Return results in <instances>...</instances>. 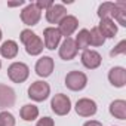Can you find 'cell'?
Here are the masks:
<instances>
[{
    "label": "cell",
    "instance_id": "cell-1",
    "mask_svg": "<svg viewBox=\"0 0 126 126\" xmlns=\"http://www.w3.org/2000/svg\"><path fill=\"white\" fill-rule=\"evenodd\" d=\"M19 40L25 46V52L28 55H31V56L40 55L43 52V49H45L43 40L36 33H33L31 30H22L21 31V36H19Z\"/></svg>",
    "mask_w": 126,
    "mask_h": 126
},
{
    "label": "cell",
    "instance_id": "cell-2",
    "mask_svg": "<svg viewBox=\"0 0 126 126\" xmlns=\"http://www.w3.org/2000/svg\"><path fill=\"white\" fill-rule=\"evenodd\" d=\"M30 76V68L24 62H12L8 67V77L14 83H22L28 79Z\"/></svg>",
    "mask_w": 126,
    "mask_h": 126
},
{
    "label": "cell",
    "instance_id": "cell-3",
    "mask_svg": "<svg viewBox=\"0 0 126 126\" xmlns=\"http://www.w3.org/2000/svg\"><path fill=\"white\" fill-rule=\"evenodd\" d=\"M50 108L56 116H65L71 110V101L67 95L64 94H56L52 96L50 101Z\"/></svg>",
    "mask_w": 126,
    "mask_h": 126
},
{
    "label": "cell",
    "instance_id": "cell-4",
    "mask_svg": "<svg viewBox=\"0 0 126 126\" xmlns=\"http://www.w3.org/2000/svg\"><path fill=\"white\" fill-rule=\"evenodd\" d=\"M49 94H50V86L43 80H37V82L31 83L28 88V96L36 102L45 101L49 96Z\"/></svg>",
    "mask_w": 126,
    "mask_h": 126
},
{
    "label": "cell",
    "instance_id": "cell-5",
    "mask_svg": "<svg viewBox=\"0 0 126 126\" xmlns=\"http://www.w3.org/2000/svg\"><path fill=\"white\" fill-rule=\"evenodd\" d=\"M86 85H88V77L82 71H70L65 76V86L70 91H74V92L82 91L86 88Z\"/></svg>",
    "mask_w": 126,
    "mask_h": 126
},
{
    "label": "cell",
    "instance_id": "cell-6",
    "mask_svg": "<svg viewBox=\"0 0 126 126\" xmlns=\"http://www.w3.org/2000/svg\"><path fill=\"white\" fill-rule=\"evenodd\" d=\"M40 18H42V11L36 6V3H30L21 11V21L25 25L33 27V25L39 24Z\"/></svg>",
    "mask_w": 126,
    "mask_h": 126
},
{
    "label": "cell",
    "instance_id": "cell-7",
    "mask_svg": "<svg viewBox=\"0 0 126 126\" xmlns=\"http://www.w3.org/2000/svg\"><path fill=\"white\" fill-rule=\"evenodd\" d=\"M76 113L82 117H91V116H95L96 114V102L91 98H80L77 102H76Z\"/></svg>",
    "mask_w": 126,
    "mask_h": 126
},
{
    "label": "cell",
    "instance_id": "cell-8",
    "mask_svg": "<svg viewBox=\"0 0 126 126\" xmlns=\"http://www.w3.org/2000/svg\"><path fill=\"white\" fill-rule=\"evenodd\" d=\"M61 42V34L56 27H47L43 30V45L49 50H55L59 46Z\"/></svg>",
    "mask_w": 126,
    "mask_h": 126
},
{
    "label": "cell",
    "instance_id": "cell-9",
    "mask_svg": "<svg viewBox=\"0 0 126 126\" xmlns=\"http://www.w3.org/2000/svg\"><path fill=\"white\" fill-rule=\"evenodd\" d=\"M80 61H82V64L83 67L89 68V70H95L101 65V62H102V58L101 55L96 52V50H91V49H86L83 50L82 56H80Z\"/></svg>",
    "mask_w": 126,
    "mask_h": 126
},
{
    "label": "cell",
    "instance_id": "cell-10",
    "mask_svg": "<svg viewBox=\"0 0 126 126\" xmlns=\"http://www.w3.org/2000/svg\"><path fill=\"white\" fill-rule=\"evenodd\" d=\"M58 25H59V27H58V31H59L61 37L64 36V37L67 39V37H70V36L77 30V27H79V19H77L76 16H73V15H67Z\"/></svg>",
    "mask_w": 126,
    "mask_h": 126
},
{
    "label": "cell",
    "instance_id": "cell-11",
    "mask_svg": "<svg viewBox=\"0 0 126 126\" xmlns=\"http://www.w3.org/2000/svg\"><path fill=\"white\" fill-rule=\"evenodd\" d=\"M65 16H67V9L64 8V5H56V3H53L46 11V21L49 24H59Z\"/></svg>",
    "mask_w": 126,
    "mask_h": 126
},
{
    "label": "cell",
    "instance_id": "cell-12",
    "mask_svg": "<svg viewBox=\"0 0 126 126\" xmlns=\"http://www.w3.org/2000/svg\"><path fill=\"white\" fill-rule=\"evenodd\" d=\"M76 55H77V47H76L74 39L67 37L59 46V56L64 61H71L76 58Z\"/></svg>",
    "mask_w": 126,
    "mask_h": 126
},
{
    "label": "cell",
    "instance_id": "cell-13",
    "mask_svg": "<svg viewBox=\"0 0 126 126\" xmlns=\"http://www.w3.org/2000/svg\"><path fill=\"white\" fill-rule=\"evenodd\" d=\"M53 59L50 56H42L37 62H36V73L40 77H49L53 71Z\"/></svg>",
    "mask_w": 126,
    "mask_h": 126
},
{
    "label": "cell",
    "instance_id": "cell-14",
    "mask_svg": "<svg viewBox=\"0 0 126 126\" xmlns=\"http://www.w3.org/2000/svg\"><path fill=\"white\" fill-rule=\"evenodd\" d=\"M15 104V91L8 86L0 83V108H9Z\"/></svg>",
    "mask_w": 126,
    "mask_h": 126
},
{
    "label": "cell",
    "instance_id": "cell-15",
    "mask_svg": "<svg viewBox=\"0 0 126 126\" xmlns=\"http://www.w3.org/2000/svg\"><path fill=\"white\" fill-rule=\"evenodd\" d=\"M108 80L116 88H123L126 85V70L123 67H113L108 71Z\"/></svg>",
    "mask_w": 126,
    "mask_h": 126
},
{
    "label": "cell",
    "instance_id": "cell-16",
    "mask_svg": "<svg viewBox=\"0 0 126 126\" xmlns=\"http://www.w3.org/2000/svg\"><path fill=\"white\" fill-rule=\"evenodd\" d=\"M98 30L104 36V39H113L117 34V25L114 24L113 19H101Z\"/></svg>",
    "mask_w": 126,
    "mask_h": 126
},
{
    "label": "cell",
    "instance_id": "cell-17",
    "mask_svg": "<svg viewBox=\"0 0 126 126\" xmlns=\"http://www.w3.org/2000/svg\"><path fill=\"white\" fill-rule=\"evenodd\" d=\"M110 114L119 120H125L126 119V101H123V99L113 101L110 104Z\"/></svg>",
    "mask_w": 126,
    "mask_h": 126
},
{
    "label": "cell",
    "instance_id": "cell-18",
    "mask_svg": "<svg viewBox=\"0 0 126 126\" xmlns=\"http://www.w3.org/2000/svg\"><path fill=\"white\" fill-rule=\"evenodd\" d=\"M18 50H19L18 49V45L14 40H6L2 45V47H0V53H2V56L3 58H8V59L15 58L18 55Z\"/></svg>",
    "mask_w": 126,
    "mask_h": 126
},
{
    "label": "cell",
    "instance_id": "cell-19",
    "mask_svg": "<svg viewBox=\"0 0 126 126\" xmlns=\"http://www.w3.org/2000/svg\"><path fill=\"white\" fill-rule=\"evenodd\" d=\"M19 116L25 122H33L39 117V108L34 104H27L19 110Z\"/></svg>",
    "mask_w": 126,
    "mask_h": 126
},
{
    "label": "cell",
    "instance_id": "cell-20",
    "mask_svg": "<svg viewBox=\"0 0 126 126\" xmlns=\"http://www.w3.org/2000/svg\"><path fill=\"white\" fill-rule=\"evenodd\" d=\"M114 12H116V5L111 3V2H105V3L99 5L96 14H98V16L101 19H113Z\"/></svg>",
    "mask_w": 126,
    "mask_h": 126
},
{
    "label": "cell",
    "instance_id": "cell-21",
    "mask_svg": "<svg viewBox=\"0 0 126 126\" xmlns=\"http://www.w3.org/2000/svg\"><path fill=\"white\" fill-rule=\"evenodd\" d=\"M114 5H116V12L113 18L117 21V24L126 27V2H117Z\"/></svg>",
    "mask_w": 126,
    "mask_h": 126
},
{
    "label": "cell",
    "instance_id": "cell-22",
    "mask_svg": "<svg viewBox=\"0 0 126 126\" xmlns=\"http://www.w3.org/2000/svg\"><path fill=\"white\" fill-rule=\"evenodd\" d=\"M74 43H76L77 50H79V49H80V50H86L88 46H89V30H86V28L80 30L79 34L76 36Z\"/></svg>",
    "mask_w": 126,
    "mask_h": 126
},
{
    "label": "cell",
    "instance_id": "cell-23",
    "mask_svg": "<svg viewBox=\"0 0 126 126\" xmlns=\"http://www.w3.org/2000/svg\"><path fill=\"white\" fill-rule=\"evenodd\" d=\"M104 43H105L104 36L99 33L98 27H94L89 31V45H92V46H102Z\"/></svg>",
    "mask_w": 126,
    "mask_h": 126
},
{
    "label": "cell",
    "instance_id": "cell-24",
    "mask_svg": "<svg viewBox=\"0 0 126 126\" xmlns=\"http://www.w3.org/2000/svg\"><path fill=\"white\" fill-rule=\"evenodd\" d=\"M0 126H15V117L9 111L0 113Z\"/></svg>",
    "mask_w": 126,
    "mask_h": 126
},
{
    "label": "cell",
    "instance_id": "cell-25",
    "mask_svg": "<svg viewBox=\"0 0 126 126\" xmlns=\"http://www.w3.org/2000/svg\"><path fill=\"white\" fill-rule=\"evenodd\" d=\"M126 52V40H122L111 52H110V55L111 56H116V55H120V53H125Z\"/></svg>",
    "mask_w": 126,
    "mask_h": 126
},
{
    "label": "cell",
    "instance_id": "cell-26",
    "mask_svg": "<svg viewBox=\"0 0 126 126\" xmlns=\"http://www.w3.org/2000/svg\"><path fill=\"white\" fill-rule=\"evenodd\" d=\"M52 5H53L52 0H37V2H36V6H37L40 11H47Z\"/></svg>",
    "mask_w": 126,
    "mask_h": 126
},
{
    "label": "cell",
    "instance_id": "cell-27",
    "mask_svg": "<svg viewBox=\"0 0 126 126\" xmlns=\"http://www.w3.org/2000/svg\"><path fill=\"white\" fill-rule=\"evenodd\" d=\"M36 126H55V123H53V119H50V117H42V119H39Z\"/></svg>",
    "mask_w": 126,
    "mask_h": 126
},
{
    "label": "cell",
    "instance_id": "cell-28",
    "mask_svg": "<svg viewBox=\"0 0 126 126\" xmlns=\"http://www.w3.org/2000/svg\"><path fill=\"white\" fill-rule=\"evenodd\" d=\"M83 126H102V123L98 122V120H88Z\"/></svg>",
    "mask_w": 126,
    "mask_h": 126
},
{
    "label": "cell",
    "instance_id": "cell-29",
    "mask_svg": "<svg viewBox=\"0 0 126 126\" xmlns=\"http://www.w3.org/2000/svg\"><path fill=\"white\" fill-rule=\"evenodd\" d=\"M24 3H25L24 0H18V2H9L8 6H9V8H15V6H21V5H24Z\"/></svg>",
    "mask_w": 126,
    "mask_h": 126
},
{
    "label": "cell",
    "instance_id": "cell-30",
    "mask_svg": "<svg viewBox=\"0 0 126 126\" xmlns=\"http://www.w3.org/2000/svg\"><path fill=\"white\" fill-rule=\"evenodd\" d=\"M0 40H2V30H0Z\"/></svg>",
    "mask_w": 126,
    "mask_h": 126
},
{
    "label": "cell",
    "instance_id": "cell-31",
    "mask_svg": "<svg viewBox=\"0 0 126 126\" xmlns=\"http://www.w3.org/2000/svg\"><path fill=\"white\" fill-rule=\"evenodd\" d=\"M0 68H2V61H0Z\"/></svg>",
    "mask_w": 126,
    "mask_h": 126
}]
</instances>
